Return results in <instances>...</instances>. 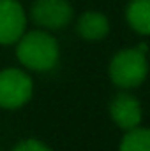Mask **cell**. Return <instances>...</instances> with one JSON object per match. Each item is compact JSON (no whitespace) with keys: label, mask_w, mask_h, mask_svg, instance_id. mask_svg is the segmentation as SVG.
Masks as SVG:
<instances>
[{"label":"cell","mask_w":150,"mask_h":151,"mask_svg":"<svg viewBox=\"0 0 150 151\" xmlns=\"http://www.w3.org/2000/svg\"><path fill=\"white\" fill-rule=\"evenodd\" d=\"M16 46L18 62L32 72H50L60 60V44L48 30H27Z\"/></svg>","instance_id":"cell-1"},{"label":"cell","mask_w":150,"mask_h":151,"mask_svg":"<svg viewBox=\"0 0 150 151\" xmlns=\"http://www.w3.org/2000/svg\"><path fill=\"white\" fill-rule=\"evenodd\" d=\"M108 76L110 81L120 90H133L143 84L149 76L147 44L117 51L110 60Z\"/></svg>","instance_id":"cell-2"},{"label":"cell","mask_w":150,"mask_h":151,"mask_svg":"<svg viewBox=\"0 0 150 151\" xmlns=\"http://www.w3.org/2000/svg\"><path fill=\"white\" fill-rule=\"evenodd\" d=\"M34 79L23 69L7 67L0 70V109L14 111L30 102Z\"/></svg>","instance_id":"cell-3"},{"label":"cell","mask_w":150,"mask_h":151,"mask_svg":"<svg viewBox=\"0 0 150 151\" xmlns=\"http://www.w3.org/2000/svg\"><path fill=\"white\" fill-rule=\"evenodd\" d=\"M28 18L42 30H64L74 19V7L69 0H34Z\"/></svg>","instance_id":"cell-4"},{"label":"cell","mask_w":150,"mask_h":151,"mask_svg":"<svg viewBox=\"0 0 150 151\" xmlns=\"http://www.w3.org/2000/svg\"><path fill=\"white\" fill-rule=\"evenodd\" d=\"M28 12L20 0H0V46H12L27 32Z\"/></svg>","instance_id":"cell-5"},{"label":"cell","mask_w":150,"mask_h":151,"mask_svg":"<svg viewBox=\"0 0 150 151\" xmlns=\"http://www.w3.org/2000/svg\"><path fill=\"white\" fill-rule=\"evenodd\" d=\"M110 118L124 132L140 127L143 119V109L140 100L129 90L118 91L110 102Z\"/></svg>","instance_id":"cell-6"},{"label":"cell","mask_w":150,"mask_h":151,"mask_svg":"<svg viewBox=\"0 0 150 151\" xmlns=\"http://www.w3.org/2000/svg\"><path fill=\"white\" fill-rule=\"evenodd\" d=\"M110 19L99 11H87L76 19V34L83 40H103L110 34Z\"/></svg>","instance_id":"cell-7"},{"label":"cell","mask_w":150,"mask_h":151,"mask_svg":"<svg viewBox=\"0 0 150 151\" xmlns=\"http://www.w3.org/2000/svg\"><path fill=\"white\" fill-rule=\"evenodd\" d=\"M125 21L136 34L150 37V0H129Z\"/></svg>","instance_id":"cell-8"},{"label":"cell","mask_w":150,"mask_h":151,"mask_svg":"<svg viewBox=\"0 0 150 151\" xmlns=\"http://www.w3.org/2000/svg\"><path fill=\"white\" fill-rule=\"evenodd\" d=\"M118 151H150V128L140 125L127 130L118 144Z\"/></svg>","instance_id":"cell-9"},{"label":"cell","mask_w":150,"mask_h":151,"mask_svg":"<svg viewBox=\"0 0 150 151\" xmlns=\"http://www.w3.org/2000/svg\"><path fill=\"white\" fill-rule=\"evenodd\" d=\"M11 151H53V150L39 139H23V141L16 142Z\"/></svg>","instance_id":"cell-10"}]
</instances>
